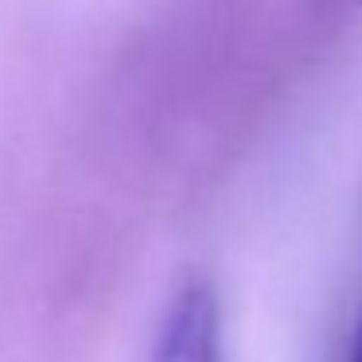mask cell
Wrapping results in <instances>:
<instances>
[{
  "label": "cell",
  "mask_w": 362,
  "mask_h": 362,
  "mask_svg": "<svg viewBox=\"0 0 362 362\" xmlns=\"http://www.w3.org/2000/svg\"><path fill=\"white\" fill-rule=\"evenodd\" d=\"M152 362H222L218 296L206 281H187L160 323Z\"/></svg>",
  "instance_id": "6da1fadb"
},
{
  "label": "cell",
  "mask_w": 362,
  "mask_h": 362,
  "mask_svg": "<svg viewBox=\"0 0 362 362\" xmlns=\"http://www.w3.org/2000/svg\"><path fill=\"white\" fill-rule=\"evenodd\" d=\"M351 362H362V304H358V320H354V335H351Z\"/></svg>",
  "instance_id": "7a4b0ae2"
}]
</instances>
